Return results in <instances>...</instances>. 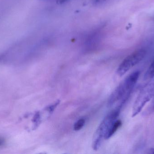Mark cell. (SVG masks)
I'll use <instances>...</instances> for the list:
<instances>
[{
    "instance_id": "4",
    "label": "cell",
    "mask_w": 154,
    "mask_h": 154,
    "mask_svg": "<svg viewBox=\"0 0 154 154\" xmlns=\"http://www.w3.org/2000/svg\"><path fill=\"white\" fill-rule=\"evenodd\" d=\"M146 54V51L141 49L128 56L119 67L117 71V74L120 77L125 75L129 70L140 62L144 58Z\"/></svg>"
},
{
    "instance_id": "7",
    "label": "cell",
    "mask_w": 154,
    "mask_h": 154,
    "mask_svg": "<svg viewBox=\"0 0 154 154\" xmlns=\"http://www.w3.org/2000/svg\"><path fill=\"white\" fill-rule=\"evenodd\" d=\"M85 121L84 119H80L78 120L74 125V130L79 131L80 130L85 124Z\"/></svg>"
},
{
    "instance_id": "2",
    "label": "cell",
    "mask_w": 154,
    "mask_h": 154,
    "mask_svg": "<svg viewBox=\"0 0 154 154\" xmlns=\"http://www.w3.org/2000/svg\"><path fill=\"white\" fill-rule=\"evenodd\" d=\"M122 106L119 105L117 108L106 117L100 124L95 132L93 139L92 147L95 151L98 150L101 145L102 140L105 138L111 126L116 120L119 115Z\"/></svg>"
},
{
    "instance_id": "10",
    "label": "cell",
    "mask_w": 154,
    "mask_h": 154,
    "mask_svg": "<svg viewBox=\"0 0 154 154\" xmlns=\"http://www.w3.org/2000/svg\"><path fill=\"white\" fill-rule=\"evenodd\" d=\"M148 151L149 152H148L147 153L154 154V148H151Z\"/></svg>"
},
{
    "instance_id": "1",
    "label": "cell",
    "mask_w": 154,
    "mask_h": 154,
    "mask_svg": "<svg viewBox=\"0 0 154 154\" xmlns=\"http://www.w3.org/2000/svg\"><path fill=\"white\" fill-rule=\"evenodd\" d=\"M139 76L140 72L136 71L127 77L109 97L108 103L109 105H112L120 100L121 102L125 103L136 84Z\"/></svg>"
},
{
    "instance_id": "8",
    "label": "cell",
    "mask_w": 154,
    "mask_h": 154,
    "mask_svg": "<svg viewBox=\"0 0 154 154\" xmlns=\"http://www.w3.org/2000/svg\"><path fill=\"white\" fill-rule=\"evenodd\" d=\"M151 102V104L150 105L148 106V107L146 108V110L145 111L144 114V115H151L154 112V96Z\"/></svg>"
},
{
    "instance_id": "5",
    "label": "cell",
    "mask_w": 154,
    "mask_h": 154,
    "mask_svg": "<svg viewBox=\"0 0 154 154\" xmlns=\"http://www.w3.org/2000/svg\"><path fill=\"white\" fill-rule=\"evenodd\" d=\"M121 125H122V122H121V120H116L113 123V124L111 126L109 130L108 131L105 137V139H108L110 138L117 131L118 129L121 127Z\"/></svg>"
},
{
    "instance_id": "9",
    "label": "cell",
    "mask_w": 154,
    "mask_h": 154,
    "mask_svg": "<svg viewBox=\"0 0 154 154\" xmlns=\"http://www.w3.org/2000/svg\"><path fill=\"white\" fill-rule=\"evenodd\" d=\"M4 143V140L3 139H2V138H1V137H0V147L2 146L3 145Z\"/></svg>"
},
{
    "instance_id": "6",
    "label": "cell",
    "mask_w": 154,
    "mask_h": 154,
    "mask_svg": "<svg viewBox=\"0 0 154 154\" xmlns=\"http://www.w3.org/2000/svg\"><path fill=\"white\" fill-rule=\"evenodd\" d=\"M154 77V59L145 74V80L152 79Z\"/></svg>"
},
{
    "instance_id": "3",
    "label": "cell",
    "mask_w": 154,
    "mask_h": 154,
    "mask_svg": "<svg viewBox=\"0 0 154 154\" xmlns=\"http://www.w3.org/2000/svg\"><path fill=\"white\" fill-rule=\"evenodd\" d=\"M154 96V79L140 91L132 110V117H134L143 110L145 105Z\"/></svg>"
}]
</instances>
